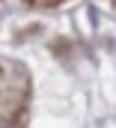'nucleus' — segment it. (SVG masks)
Listing matches in <instances>:
<instances>
[{
	"label": "nucleus",
	"mask_w": 116,
	"mask_h": 128,
	"mask_svg": "<svg viewBox=\"0 0 116 128\" xmlns=\"http://www.w3.org/2000/svg\"><path fill=\"white\" fill-rule=\"evenodd\" d=\"M33 3H60V0H33Z\"/></svg>",
	"instance_id": "nucleus-1"
}]
</instances>
